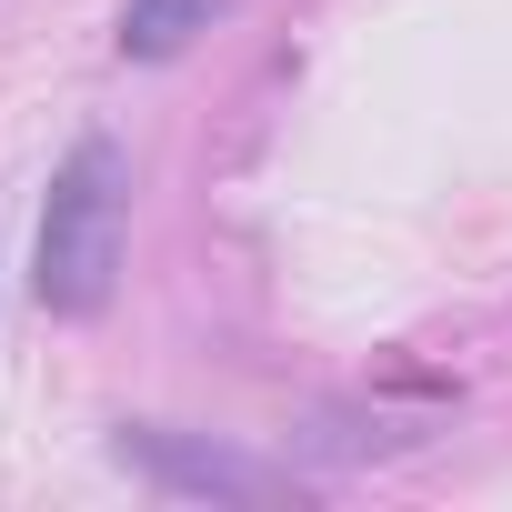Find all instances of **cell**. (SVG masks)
I'll return each instance as SVG.
<instances>
[{"label": "cell", "instance_id": "obj_1", "mask_svg": "<svg viewBox=\"0 0 512 512\" xmlns=\"http://www.w3.org/2000/svg\"><path fill=\"white\" fill-rule=\"evenodd\" d=\"M121 221H131V161L121 141H71V161L51 171L41 201V241H31V292L61 322H91L121 282Z\"/></svg>", "mask_w": 512, "mask_h": 512}, {"label": "cell", "instance_id": "obj_2", "mask_svg": "<svg viewBox=\"0 0 512 512\" xmlns=\"http://www.w3.org/2000/svg\"><path fill=\"white\" fill-rule=\"evenodd\" d=\"M121 462L151 472L161 492H191V502H262V492H282V472H262L251 452H221V442H191V432H121Z\"/></svg>", "mask_w": 512, "mask_h": 512}, {"label": "cell", "instance_id": "obj_3", "mask_svg": "<svg viewBox=\"0 0 512 512\" xmlns=\"http://www.w3.org/2000/svg\"><path fill=\"white\" fill-rule=\"evenodd\" d=\"M221 21V0H131L121 11V61H171Z\"/></svg>", "mask_w": 512, "mask_h": 512}]
</instances>
